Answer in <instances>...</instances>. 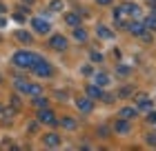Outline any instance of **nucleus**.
Wrapping results in <instances>:
<instances>
[{
	"label": "nucleus",
	"mask_w": 156,
	"mask_h": 151,
	"mask_svg": "<svg viewBox=\"0 0 156 151\" xmlns=\"http://www.w3.org/2000/svg\"><path fill=\"white\" fill-rule=\"evenodd\" d=\"M42 56L38 53H34V51H25V49H20V51H16L11 56V64L13 67H18V69H31V64L40 60Z\"/></svg>",
	"instance_id": "f257e3e1"
},
{
	"label": "nucleus",
	"mask_w": 156,
	"mask_h": 151,
	"mask_svg": "<svg viewBox=\"0 0 156 151\" xmlns=\"http://www.w3.org/2000/svg\"><path fill=\"white\" fill-rule=\"evenodd\" d=\"M13 87H16L18 93H25V96H40V93H42V87H40V84H34V82H29V80H23V78L13 80Z\"/></svg>",
	"instance_id": "f03ea898"
},
{
	"label": "nucleus",
	"mask_w": 156,
	"mask_h": 151,
	"mask_svg": "<svg viewBox=\"0 0 156 151\" xmlns=\"http://www.w3.org/2000/svg\"><path fill=\"white\" fill-rule=\"evenodd\" d=\"M31 71H34L38 78H51V76H54V67H51L45 58H40V60L34 62V64H31Z\"/></svg>",
	"instance_id": "7ed1b4c3"
},
{
	"label": "nucleus",
	"mask_w": 156,
	"mask_h": 151,
	"mask_svg": "<svg viewBox=\"0 0 156 151\" xmlns=\"http://www.w3.org/2000/svg\"><path fill=\"white\" fill-rule=\"evenodd\" d=\"M38 122L40 125H49V127H54V125H58V118H56V113L49 109V107H45V109H38Z\"/></svg>",
	"instance_id": "20e7f679"
},
{
	"label": "nucleus",
	"mask_w": 156,
	"mask_h": 151,
	"mask_svg": "<svg viewBox=\"0 0 156 151\" xmlns=\"http://www.w3.org/2000/svg\"><path fill=\"white\" fill-rule=\"evenodd\" d=\"M134 102H136V109L138 111H150L154 107V102L150 100L147 93H136V96H134Z\"/></svg>",
	"instance_id": "39448f33"
},
{
	"label": "nucleus",
	"mask_w": 156,
	"mask_h": 151,
	"mask_svg": "<svg viewBox=\"0 0 156 151\" xmlns=\"http://www.w3.org/2000/svg\"><path fill=\"white\" fill-rule=\"evenodd\" d=\"M49 47L56 49V51H65V49L69 47V40L65 38V36H60V33H56L49 38Z\"/></svg>",
	"instance_id": "423d86ee"
},
{
	"label": "nucleus",
	"mask_w": 156,
	"mask_h": 151,
	"mask_svg": "<svg viewBox=\"0 0 156 151\" xmlns=\"http://www.w3.org/2000/svg\"><path fill=\"white\" fill-rule=\"evenodd\" d=\"M76 107H78V111H83V113H91L94 111V100H91L89 96L76 98Z\"/></svg>",
	"instance_id": "0eeeda50"
},
{
	"label": "nucleus",
	"mask_w": 156,
	"mask_h": 151,
	"mask_svg": "<svg viewBox=\"0 0 156 151\" xmlns=\"http://www.w3.org/2000/svg\"><path fill=\"white\" fill-rule=\"evenodd\" d=\"M31 29H36V33H49L51 25H49V20H45V18H34L31 20Z\"/></svg>",
	"instance_id": "6e6552de"
},
{
	"label": "nucleus",
	"mask_w": 156,
	"mask_h": 151,
	"mask_svg": "<svg viewBox=\"0 0 156 151\" xmlns=\"http://www.w3.org/2000/svg\"><path fill=\"white\" fill-rule=\"evenodd\" d=\"M114 133H120V136H125V133H129L132 131V125H129V120H125V118H118L114 122Z\"/></svg>",
	"instance_id": "1a4fd4ad"
},
{
	"label": "nucleus",
	"mask_w": 156,
	"mask_h": 151,
	"mask_svg": "<svg viewBox=\"0 0 156 151\" xmlns=\"http://www.w3.org/2000/svg\"><path fill=\"white\" fill-rule=\"evenodd\" d=\"M85 93H87V96L91 98V100H101L103 98V87H98V84H94V82H91V84H87V89H85Z\"/></svg>",
	"instance_id": "9d476101"
},
{
	"label": "nucleus",
	"mask_w": 156,
	"mask_h": 151,
	"mask_svg": "<svg viewBox=\"0 0 156 151\" xmlns=\"http://www.w3.org/2000/svg\"><path fill=\"white\" fill-rule=\"evenodd\" d=\"M136 116H138V109H136V107H120V109H118V118L134 120Z\"/></svg>",
	"instance_id": "9b49d317"
},
{
	"label": "nucleus",
	"mask_w": 156,
	"mask_h": 151,
	"mask_svg": "<svg viewBox=\"0 0 156 151\" xmlns=\"http://www.w3.org/2000/svg\"><path fill=\"white\" fill-rule=\"evenodd\" d=\"M80 16H83V11H69V13H65V25L78 27V25H80Z\"/></svg>",
	"instance_id": "f8f14e48"
},
{
	"label": "nucleus",
	"mask_w": 156,
	"mask_h": 151,
	"mask_svg": "<svg viewBox=\"0 0 156 151\" xmlns=\"http://www.w3.org/2000/svg\"><path fill=\"white\" fill-rule=\"evenodd\" d=\"M42 145L45 147H60V136L58 133H47V136H42Z\"/></svg>",
	"instance_id": "ddd939ff"
},
{
	"label": "nucleus",
	"mask_w": 156,
	"mask_h": 151,
	"mask_svg": "<svg viewBox=\"0 0 156 151\" xmlns=\"http://www.w3.org/2000/svg\"><path fill=\"white\" fill-rule=\"evenodd\" d=\"M58 125H60L62 129H67V131H76V129H78V122H76V118H72V116L60 118V120H58Z\"/></svg>",
	"instance_id": "4468645a"
},
{
	"label": "nucleus",
	"mask_w": 156,
	"mask_h": 151,
	"mask_svg": "<svg viewBox=\"0 0 156 151\" xmlns=\"http://www.w3.org/2000/svg\"><path fill=\"white\" fill-rule=\"evenodd\" d=\"M127 29H129L132 36H138V38L145 33V27H143V22H138V20H132V22H127Z\"/></svg>",
	"instance_id": "2eb2a0df"
},
{
	"label": "nucleus",
	"mask_w": 156,
	"mask_h": 151,
	"mask_svg": "<svg viewBox=\"0 0 156 151\" xmlns=\"http://www.w3.org/2000/svg\"><path fill=\"white\" fill-rule=\"evenodd\" d=\"M120 9H123V13H125V16H132V18H138V16H140V7H138V5L127 2V5H123V7H120Z\"/></svg>",
	"instance_id": "dca6fc26"
},
{
	"label": "nucleus",
	"mask_w": 156,
	"mask_h": 151,
	"mask_svg": "<svg viewBox=\"0 0 156 151\" xmlns=\"http://www.w3.org/2000/svg\"><path fill=\"white\" fill-rule=\"evenodd\" d=\"M94 84H98V87H107V84H109V76L103 74V71H98V74H94Z\"/></svg>",
	"instance_id": "f3484780"
},
{
	"label": "nucleus",
	"mask_w": 156,
	"mask_h": 151,
	"mask_svg": "<svg viewBox=\"0 0 156 151\" xmlns=\"http://www.w3.org/2000/svg\"><path fill=\"white\" fill-rule=\"evenodd\" d=\"M13 36H16V40H20V42H25V45H29V42L34 40V36H31L29 31H25V29H18V31L13 33Z\"/></svg>",
	"instance_id": "a211bd4d"
},
{
	"label": "nucleus",
	"mask_w": 156,
	"mask_h": 151,
	"mask_svg": "<svg viewBox=\"0 0 156 151\" xmlns=\"http://www.w3.org/2000/svg\"><path fill=\"white\" fill-rule=\"evenodd\" d=\"M96 33H98V38H103V40H112L114 38V31H112L109 27H103V25L96 29Z\"/></svg>",
	"instance_id": "6ab92c4d"
},
{
	"label": "nucleus",
	"mask_w": 156,
	"mask_h": 151,
	"mask_svg": "<svg viewBox=\"0 0 156 151\" xmlns=\"http://www.w3.org/2000/svg\"><path fill=\"white\" fill-rule=\"evenodd\" d=\"M31 105L36 107V109H45V107H49V100H47V98H45V96L40 93V96H34Z\"/></svg>",
	"instance_id": "aec40b11"
},
{
	"label": "nucleus",
	"mask_w": 156,
	"mask_h": 151,
	"mask_svg": "<svg viewBox=\"0 0 156 151\" xmlns=\"http://www.w3.org/2000/svg\"><path fill=\"white\" fill-rule=\"evenodd\" d=\"M143 27H145V31H156V16L152 13V16H147L145 20H143Z\"/></svg>",
	"instance_id": "412c9836"
},
{
	"label": "nucleus",
	"mask_w": 156,
	"mask_h": 151,
	"mask_svg": "<svg viewBox=\"0 0 156 151\" xmlns=\"http://www.w3.org/2000/svg\"><path fill=\"white\" fill-rule=\"evenodd\" d=\"M74 38H76L78 42H85V40H87V31L78 25V27H74Z\"/></svg>",
	"instance_id": "4be33fe9"
},
{
	"label": "nucleus",
	"mask_w": 156,
	"mask_h": 151,
	"mask_svg": "<svg viewBox=\"0 0 156 151\" xmlns=\"http://www.w3.org/2000/svg\"><path fill=\"white\" fill-rule=\"evenodd\" d=\"M65 9V2H62V0H49V11H62Z\"/></svg>",
	"instance_id": "5701e85b"
},
{
	"label": "nucleus",
	"mask_w": 156,
	"mask_h": 151,
	"mask_svg": "<svg viewBox=\"0 0 156 151\" xmlns=\"http://www.w3.org/2000/svg\"><path fill=\"white\" fill-rule=\"evenodd\" d=\"M129 74H132V67H127V64H118V67H116V76L125 78V76H129Z\"/></svg>",
	"instance_id": "b1692460"
},
{
	"label": "nucleus",
	"mask_w": 156,
	"mask_h": 151,
	"mask_svg": "<svg viewBox=\"0 0 156 151\" xmlns=\"http://www.w3.org/2000/svg\"><path fill=\"white\" fill-rule=\"evenodd\" d=\"M96 131H98V136H101V138H112V129H109L107 125H101Z\"/></svg>",
	"instance_id": "393cba45"
},
{
	"label": "nucleus",
	"mask_w": 156,
	"mask_h": 151,
	"mask_svg": "<svg viewBox=\"0 0 156 151\" xmlns=\"http://www.w3.org/2000/svg\"><path fill=\"white\" fill-rule=\"evenodd\" d=\"M118 96H116V93H103V102H107V105H112V102H114V100H116Z\"/></svg>",
	"instance_id": "a878e982"
},
{
	"label": "nucleus",
	"mask_w": 156,
	"mask_h": 151,
	"mask_svg": "<svg viewBox=\"0 0 156 151\" xmlns=\"http://www.w3.org/2000/svg\"><path fill=\"white\" fill-rule=\"evenodd\" d=\"M89 58L94 60V62H103V60H105V56H103L101 51H91V53H89Z\"/></svg>",
	"instance_id": "bb28decb"
},
{
	"label": "nucleus",
	"mask_w": 156,
	"mask_h": 151,
	"mask_svg": "<svg viewBox=\"0 0 156 151\" xmlns=\"http://www.w3.org/2000/svg\"><path fill=\"white\" fill-rule=\"evenodd\" d=\"M145 140H147V145H150V147H156V131H150Z\"/></svg>",
	"instance_id": "cd10ccee"
},
{
	"label": "nucleus",
	"mask_w": 156,
	"mask_h": 151,
	"mask_svg": "<svg viewBox=\"0 0 156 151\" xmlns=\"http://www.w3.org/2000/svg\"><path fill=\"white\" fill-rule=\"evenodd\" d=\"M118 96H120V98H127V96H132V87H123V89L118 91Z\"/></svg>",
	"instance_id": "c85d7f7f"
},
{
	"label": "nucleus",
	"mask_w": 156,
	"mask_h": 151,
	"mask_svg": "<svg viewBox=\"0 0 156 151\" xmlns=\"http://www.w3.org/2000/svg\"><path fill=\"white\" fill-rule=\"evenodd\" d=\"M11 105H13V109H20V107H23V102H20L18 96H11Z\"/></svg>",
	"instance_id": "c756f323"
},
{
	"label": "nucleus",
	"mask_w": 156,
	"mask_h": 151,
	"mask_svg": "<svg viewBox=\"0 0 156 151\" xmlns=\"http://www.w3.org/2000/svg\"><path fill=\"white\" fill-rule=\"evenodd\" d=\"M147 122H150V125H156V111L150 109V113H147Z\"/></svg>",
	"instance_id": "7c9ffc66"
},
{
	"label": "nucleus",
	"mask_w": 156,
	"mask_h": 151,
	"mask_svg": "<svg viewBox=\"0 0 156 151\" xmlns=\"http://www.w3.org/2000/svg\"><path fill=\"white\" fill-rule=\"evenodd\" d=\"M80 71H83V76H91V74H94V69H91L89 64H85V67H83Z\"/></svg>",
	"instance_id": "2f4dec72"
},
{
	"label": "nucleus",
	"mask_w": 156,
	"mask_h": 151,
	"mask_svg": "<svg viewBox=\"0 0 156 151\" xmlns=\"http://www.w3.org/2000/svg\"><path fill=\"white\" fill-rule=\"evenodd\" d=\"M38 125H40V122L36 120V122H31V125L29 127H27V131H36V129H38Z\"/></svg>",
	"instance_id": "473e14b6"
},
{
	"label": "nucleus",
	"mask_w": 156,
	"mask_h": 151,
	"mask_svg": "<svg viewBox=\"0 0 156 151\" xmlns=\"http://www.w3.org/2000/svg\"><path fill=\"white\" fill-rule=\"evenodd\" d=\"M13 20H16V22H25V16H23V13H16V16H13Z\"/></svg>",
	"instance_id": "72a5a7b5"
},
{
	"label": "nucleus",
	"mask_w": 156,
	"mask_h": 151,
	"mask_svg": "<svg viewBox=\"0 0 156 151\" xmlns=\"http://www.w3.org/2000/svg\"><path fill=\"white\" fill-rule=\"evenodd\" d=\"M96 2H98V5H109L112 0H96Z\"/></svg>",
	"instance_id": "f704fd0d"
},
{
	"label": "nucleus",
	"mask_w": 156,
	"mask_h": 151,
	"mask_svg": "<svg viewBox=\"0 0 156 151\" xmlns=\"http://www.w3.org/2000/svg\"><path fill=\"white\" fill-rule=\"evenodd\" d=\"M5 11H7V7H5L2 2H0V16H2V13H5Z\"/></svg>",
	"instance_id": "c9c22d12"
},
{
	"label": "nucleus",
	"mask_w": 156,
	"mask_h": 151,
	"mask_svg": "<svg viewBox=\"0 0 156 151\" xmlns=\"http://www.w3.org/2000/svg\"><path fill=\"white\" fill-rule=\"evenodd\" d=\"M5 25H7V20H5L2 16H0V27H5Z\"/></svg>",
	"instance_id": "e433bc0d"
},
{
	"label": "nucleus",
	"mask_w": 156,
	"mask_h": 151,
	"mask_svg": "<svg viewBox=\"0 0 156 151\" xmlns=\"http://www.w3.org/2000/svg\"><path fill=\"white\" fill-rule=\"evenodd\" d=\"M0 113H2V105H0Z\"/></svg>",
	"instance_id": "4c0bfd02"
},
{
	"label": "nucleus",
	"mask_w": 156,
	"mask_h": 151,
	"mask_svg": "<svg viewBox=\"0 0 156 151\" xmlns=\"http://www.w3.org/2000/svg\"><path fill=\"white\" fill-rule=\"evenodd\" d=\"M0 82H2V76H0Z\"/></svg>",
	"instance_id": "58836bf2"
}]
</instances>
